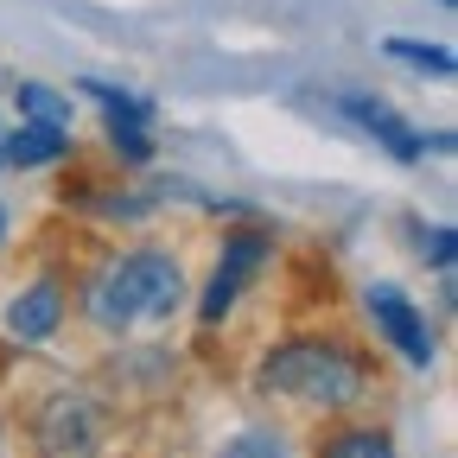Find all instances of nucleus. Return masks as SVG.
Here are the masks:
<instances>
[{"label": "nucleus", "mask_w": 458, "mask_h": 458, "mask_svg": "<svg viewBox=\"0 0 458 458\" xmlns=\"http://www.w3.org/2000/svg\"><path fill=\"white\" fill-rule=\"evenodd\" d=\"M7 223H13V216H7V204H0V242H7Z\"/></svg>", "instance_id": "15"}, {"label": "nucleus", "mask_w": 458, "mask_h": 458, "mask_svg": "<svg viewBox=\"0 0 458 458\" xmlns=\"http://www.w3.org/2000/svg\"><path fill=\"white\" fill-rule=\"evenodd\" d=\"M13 108H20V122L32 128H57V134H71V96L64 89H51V83H13Z\"/></svg>", "instance_id": "10"}, {"label": "nucleus", "mask_w": 458, "mask_h": 458, "mask_svg": "<svg viewBox=\"0 0 458 458\" xmlns=\"http://www.w3.org/2000/svg\"><path fill=\"white\" fill-rule=\"evenodd\" d=\"M32 445L38 458H96L102 452V408L83 388H57L32 414Z\"/></svg>", "instance_id": "5"}, {"label": "nucleus", "mask_w": 458, "mask_h": 458, "mask_svg": "<svg viewBox=\"0 0 458 458\" xmlns=\"http://www.w3.org/2000/svg\"><path fill=\"white\" fill-rule=\"evenodd\" d=\"M382 51L394 57V64H414V71H427V77H452V71H458V57H452L445 45H420V38H382Z\"/></svg>", "instance_id": "12"}, {"label": "nucleus", "mask_w": 458, "mask_h": 458, "mask_svg": "<svg viewBox=\"0 0 458 458\" xmlns=\"http://www.w3.org/2000/svg\"><path fill=\"white\" fill-rule=\"evenodd\" d=\"M77 96L102 108L108 153L122 159V165H147V159H153V102H147V96L114 89V83H102V77H83V83H77Z\"/></svg>", "instance_id": "7"}, {"label": "nucleus", "mask_w": 458, "mask_h": 458, "mask_svg": "<svg viewBox=\"0 0 458 458\" xmlns=\"http://www.w3.org/2000/svg\"><path fill=\"white\" fill-rule=\"evenodd\" d=\"M71 312V280L64 274H38L7 300V337L13 344H51L57 325Z\"/></svg>", "instance_id": "8"}, {"label": "nucleus", "mask_w": 458, "mask_h": 458, "mask_svg": "<svg viewBox=\"0 0 458 458\" xmlns=\"http://www.w3.org/2000/svg\"><path fill=\"white\" fill-rule=\"evenodd\" d=\"M255 388L274 401H300V408L318 414H351L357 401H369L376 369L357 344H344L331 331H300V337H280L261 351L255 363Z\"/></svg>", "instance_id": "1"}, {"label": "nucleus", "mask_w": 458, "mask_h": 458, "mask_svg": "<svg viewBox=\"0 0 458 458\" xmlns=\"http://www.w3.org/2000/svg\"><path fill=\"white\" fill-rule=\"evenodd\" d=\"M267 261H274V229H261V223L229 229L223 249H216V267H210V280H204V293H198V325L216 331L229 312L242 306V293L261 280Z\"/></svg>", "instance_id": "3"}, {"label": "nucleus", "mask_w": 458, "mask_h": 458, "mask_svg": "<svg viewBox=\"0 0 458 458\" xmlns=\"http://www.w3.org/2000/svg\"><path fill=\"white\" fill-rule=\"evenodd\" d=\"M57 159H71V134L32 128V122H20V128L7 134V147H0V165H20V172H32V165H57Z\"/></svg>", "instance_id": "9"}, {"label": "nucleus", "mask_w": 458, "mask_h": 458, "mask_svg": "<svg viewBox=\"0 0 458 458\" xmlns=\"http://www.w3.org/2000/svg\"><path fill=\"white\" fill-rule=\"evenodd\" d=\"M216 458H293V439L280 427H242L236 439H223Z\"/></svg>", "instance_id": "13"}, {"label": "nucleus", "mask_w": 458, "mask_h": 458, "mask_svg": "<svg viewBox=\"0 0 458 458\" xmlns=\"http://www.w3.org/2000/svg\"><path fill=\"white\" fill-rule=\"evenodd\" d=\"M439 7H452V0H439Z\"/></svg>", "instance_id": "17"}, {"label": "nucleus", "mask_w": 458, "mask_h": 458, "mask_svg": "<svg viewBox=\"0 0 458 458\" xmlns=\"http://www.w3.org/2000/svg\"><path fill=\"white\" fill-rule=\"evenodd\" d=\"M0 147H7V128H0Z\"/></svg>", "instance_id": "16"}, {"label": "nucleus", "mask_w": 458, "mask_h": 458, "mask_svg": "<svg viewBox=\"0 0 458 458\" xmlns=\"http://www.w3.org/2000/svg\"><path fill=\"white\" fill-rule=\"evenodd\" d=\"M179 306H185V267L165 249H114L83 280V312L108 337H128L134 325H159Z\"/></svg>", "instance_id": "2"}, {"label": "nucleus", "mask_w": 458, "mask_h": 458, "mask_svg": "<svg viewBox=\"0 0 458 458\" xmlns=\"http://www.w3.org/2000/svg\"><path fill=\"white\" fill-rule=\"evenodd\" d=\"M318 458H394V439L369 420H351V427H331Z\"/></svg>", "instance_id": "11"}, {"label": "nucleus", "mask_w": 458, "mask_h": 458, "mask_svg": "<svg viewBox=\"0 0 458 458\" xmlns=\"http://www.w3.org/2000/svg\"><path fill=\"white\" fill-rule=\"evenodd\" d=\"M420 261H427L433 274H445V280H452V261H458V229H452V223L420 229Z\"/></svg>", "instance_id": "14"}, {"label": "nucleus", "mask_w": 458, "mask_h": 458, "mask_svg": "<svg viewBox=\"0 0 458 458\" xmlns=\"http://www.w3.org/2000/svg\"><path fill=\"white\" fill-rule=\"evenodd\" d=\"M331 108L344 114L351 128H363L382 153H394L401 165H414V159H427V153H452V134L439 128V134H420L401 108H388L382 96H369V89H331Z\"/></svg>", "instance_id": "4"}, {"label": "nucleus", "mask_w": 458, "mask_h": 458, "mask_svg": "<svg viewBox=\"0 0 458 458\" xmlns=\"http://www.w3.org/2000/svg\"><path fill=\"white\" fill-rule=\"evenodd\" d=\"M363 312H369V325H376V337L388 344V351L401 357V363H414V369H427L433 357H439V337H433V318L401 293L394 280H369L363 286Z\"/></svg>", "instance_id": "6"}]
</instances>
